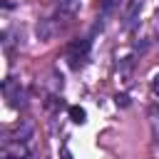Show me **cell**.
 I'll list each match as a JSON object with an SVG mask.
<instances>
[{
  "label": "cell",
  "mask_w": 159,
  "mask_h": 159,
  "mask_svg": "<svg viewBox=\"0 0 159 159\" xmlns=\"http://www.w3.org/2000/svg\"><path fill=\"white\" fill-rule=\"evenodd\" d=\"M2 94H5L7 104L15 107V109H22V107L27 104V92H25V87H20V82L10 80V77L2 82Z\"/></svg>",
  "instance_id": "2"
},
{
  "label": "cell",
  "mask_w": 159,
  "mask_h": 159,
  "mask_svg": "<svg viewBox=\"0 0 159 159\" xmlns=\"http://www.w3.org/2000/svg\"><path fill=\"white\" fill-rule=\"evenodd\" d=\"M60 157H62V159H72V154H70V149H67V142L62 144V149H60Z\"/></svg>",
  "instance_id": "10"
},
{
  "label": "cell",
  "mask_w": 159,
  "mask_h": 159,
  "mask_svg": "<svg viewBox=\"0 0 159 159\" xmlns=\"http://www.w3.org/2000/svg\"><path fill=\"white\" fill-rule=\"evenodd\" d=\"M45 107H47V109H62V107H65V99L57 97V94H50V97L45 99Z\"/></svg>",
  "instance_id": "8"
},
{
  "label": "cell",
  "mask_w": 159,
  "mask_h": 159,
  "mask_svg": "<svg viewBox=\"0 0 159 159\" xmlns=\"http://www.w3.org/2000/svg\"><path fill=\"white\" fill-rule=\"evenodd\" d=\"M77 10H80V0H57V5H55V17H52V20L72 17Z\"/></svg>",
  "instance_id": "5"
},
{
  "label": "cell",
  "mask_w": 159,
  "mask_h": 159,
  "mask_svg": "<svg viewBox=\"0 0 159 159\" xmlns=\"http://www.w3.org/2000/svg\"><path fill=\"white\" fill-rule=\"evenodd\" d=\"M114 102H117V107H129V94H117Z\"/></svg>",
  "instance_id": "9"
},
{
  "label": "cell",
  "mask_w": 159,
  "mask_h": 159,
  "mask_svg": "<svg viewBox=\"0 0 159 159\" xmlns=\"http://www.w3.org/2000/svg\"><path fill=\"white\" fill-rule=\"evenodd\" d=\"M152 89H154V94H159V75H154V80H152Z\"/></svg>",
  "instance_id": "11"
},
{
  "label": "cell",
  "mask_w": 159,
  "mask_h": 159,
  "mask_svg": "<svg viewBox=\"0 0 159 159\" xmlns=\"http://www.w3.org/2000/svg\"><path fill=\"white\" fill-rule=\"evenodd\" d=\"M89 47H92V35H87V37H75V40L67 45V60H70V67H72V70L82 67V62H84L87 55H89Z\"/></svg>",
  "instance_id": "1"
},
{
  "label": "cell",
  "mask_w": 159,
  "mask_h": 159,
  "mask_svg": "<svg viewBox=\"0 0 159 159\" xmlns=\"http://www.w3.org/2000/svg\"><path fill=\"white\" fill-rule=\"evenodd\" d=\"M32 137V122L30 119H22L15 129H12V137L5 134V142H17V144H27V139ZM2 142V144H5Z\"/></svg>",
  "instance_id": "4"
},
{
  "label": "cell",
  "mask_w": 159,
  "mask_h": 159,
  "mask_svg": "<svg viewBox=\"0 0 159 159\" xmlns=\"http://www.w3.org/2000/svg\"><path fill=\"white\" fill-rule=\"evenodd\" d=\"M27 149L25 144H17V142H5L2 144V159H27Z\"/></svg>",
  "instance_id": "6"
},
{
  "label": "cell",
  "mask_w": 159,
  "mask_h": 159,
  "mask_svg": "<svg viewBox=\"0 0 159 159\" xmlns=\"http://www.w3.org/2000/svg\"><path fill=\"white\" fill-rule=\"evenodd\" d=\"M139 10H142V0H122V25L127 30L137 27L139 22Z\"/></svg>",
  "instance_id": "3"
},
{
  "label": "cell",
  "mask_w": 159,
  "mask_h": 159,
  "mask_svg": "<svg viewBox=\"0 0 159 159\" xmlns=\"http://www.w3.org/2000/svg\"><path fill=\"white\" fill-rule=\"evenodd\" d=\"M67 114H70V119H72L75 124H84V122H87V112H84L82 107H77V104L67 107Z\"/></svg>",
  "instance_id": "7"
}]
</instances>
